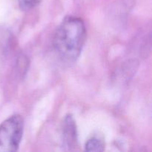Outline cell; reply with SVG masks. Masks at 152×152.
Wrapping results in <instances>:
<instances>
[{"instance_id":"cell-1","label":"cell","mask_w":152,"mask_h":152,"mask_svg":"<svg viewBox=\"0 0 152 152\" xmlns=\"http://www.w3.org/2000/svg\"><path fill=\"white\" fill-rule=\"evenodd\" d=\"M86 39V28L83 19L68 16L55 31L53 48L62 61L72 63L76 62L80 56Z\"/></svg>"},{"instance_id":"cell-2","label":"cell","mask_w":152,"mask_h":152,"mask_svg":"<svg viewBox=\"0 0 152 152\" xmlns=\"http://www.w3.org/2000/svg\"><path fill=\"white\" fill-rule=\"evenodd\" d=\"M24 131L22 116L13 114L0 125V152L18 151Z\"/></svg>"},{"instance_id":"cell-3","label":"cell","mask_w":152,"mask_h":152,"mask_svg":"<svg viewBox=\"0 0 152 152\" xmlns=\"http://www.w3.org/2000/svg\"><path fill=\"white\" fill-rule=\"evenodd\" d=\"M61 136L64 147L68 150H74L77 146L78 136L76 122L71 114L65 116L61 126Z\"/></svg>"},{"instance_id":"cell-4","label":"cell","mask_w":152,"mask_h":152,"mask_svg":"<svg viewBox=\"0 0 152 152\" xmlns=\"http://www.w3.org/2000/svg\"><path fill=\"white\" fill-rule=\"evenodd\" d=\"M105 150V143L97 137L89 139L86 143V151H103Z\"/></svg>"},{"instance_id":"cell-5","label":"cell","mask_w":152,"mask_h":152,"mask_svg":"<svg viewBox=\"0 0 152 152\" xmlns=\"http://www.w3.org/2000/svg\"><path fill=\"white\" fill-rule=\"evenodd\" d=\"M42 0H18L19 7L23 10H28L38 5Z\"/></svg>"}]
</instances>
